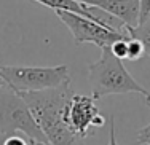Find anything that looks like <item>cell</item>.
Wrapping results in <instances>:
<instances>
[{"mask_svg": "<svg viewBox=\"0 0 150 145\" xmlns=\"http://www.w3.org/2000/svg\"><path fill=\"white\" fill-rule=\"evenodd\" d=\"M64 121L74 134L83 139L91 128H102L105 125V118L96 107V99L75 93L64 108Z\"/></svg>", "mask_w": 150, "mask_h": 145, "instance_id": "obj_6", "label": "cell"}, {"mask_svg": "<svg viewBox=\"0 0 150 145\" xmlns=\"http://www.w3.org/2000/svg\"><path fill=\"white\" fill-rule=\"evenodd\" d=\"M77 2L104 10L123 21L126 27H136L139 24V13H141L139 0H77Z\"/></svg>", "mask_w": 150, "mask_h": 145, "instance_id": "obj_7", "label": "cell"}, {"mask_svg": "<svg viewBox=\"0 0 150 145\" xmlns=\"http://www.w3.org/2000/svg\"><path fill=\"white\" fill-rule=\"evenodd\" d=\"M34 2L42 3L45 6H50L53 10H64V11L77 13V15L85 16V18L93 21L91 13L88 10V5L86 3H81V2H77V0H34Z\"/></svg>", "mask_w": 150, "mask_h": 145, "instance_id": "obj_8", "label": "cell"}, {"mask_svg": "<svg viewBox=\"0 0 150 145\" xmlns=\"http://www.w3.org/2000/svg\"><path fill=\"white\" fill-rule=\"evenodd\" d=\"M128 38L129 37H123V38H118V40H115L112 45H110V51L113 53V54L117 56L118 59H126V53H128Z\"/></svg>", "mask_w": 150, "mask_h": 145, "instance_id": "obj_11", "label": "cell"}, {"mask_svg": "<svg viewBox=\"0 0 150 145\" xmlns=\"http://www.w3.org/2000/svg\"><path fill=\"white\" fill-rule=\"evenodd\" d=\"M0 80L5 81L16 93L53 89L70 84V72L67 65L56 67H21L0 65Z\"/></svg>", "mask_w": 150, "mask_h": 145, "instance_id": "obj_4", "label": "cell"}, {"mask_svg": "<svg viewBox=\"0 0 150 145\" xmlns=\"http://www.w3.org/2000/svg\"><path fill=\"white\" fill-rule=\"evenodd\" d=\"M90 72L91 96L98 99L109 94H129L137 93L149 96V91L136 81L128 69L123 65V61L118 59L110 48H102L101 58L96 62L88 64Z\"/></svg>", "mask_w": 150, "mask_h": 145, "instance_id": "obj_2", "label": "cell"}, {"mask_svg": "<svg viewBox=\"0 0 150 145\" xmlns=\"http://www.w3.org/2000/svg\"><path fill=\"white\" fill-rule=\"evenodd\" d=\"M145 54L144 45L136 38H128V53H126V59L128 61H139L142 59V56Z\"/></svg>", "mask_w": 150, "mask_h": 145, "instance_id": "obj_10", "label": "cell"}, {"mask_svg": "<svg viewBox=\"0 0 150 145\" xmlns=\"http://www.w3.org/2000/svg\"><path fill=\"white\" fill-rule=\"evenodd\" d=\"M29 145H51V144H45V142H38V140L29 139Z\"/></svg>", "mask_w": 150, "mask_h": 145, "instance_id": "obj_16", "label": "cell"}, {"mask_svg": "<svg viewBox=\"0 0 150 145\" xmlns=\"http://www.w3.org/2000/svg\"><path fill=\"white\" fill-rule=\"evenodd\" d=\"M109 145H118L117 137H115V126H113V123L110 125V129H109Z\"/></svg>", "mask_w": 150, "mask_h": 145, "instance_id": "obj_15", "label": "cell"}, {"mask_svg": "<svg viewBox=\"0 0 150 145\" xmlns=\"http://www.w3.org/2000/svg\"><path fill=\"white\" fill-rule=\"evenodd\" d=\"M16 132H23L29 139L38 142L50 144L23 96L0 80V134L10 137Z\"/></svg>", "mask_w": 150, "mask_h": 145, "instance_id": "obj_3", "label": "cell"}, {"mask_svg": "<svg viewBox=\"0 0 150 145\" xmlns=\"http://www.w3.org/2000/svg\"><path fill=\"white\" fill-rule=\"evenodd\" d=\"M56 16L62 21V24L70 30L74 40L77 45L81 43H93L99 48H109L115 40L123 37H129L115 30H110L102 24L91 21L85 16H80L72 11H64V10H54Z\"/></svg>", "mask_w": 150, "mask_h": 145, "instance_id": "obj_5", "label": "cell"}, {"mask_svg": "<svg viewBox=\"0 0 150 145\" xmlns=\"http://www.w3.org/2000/svg\"><path fill=\"white\" fill-rule=\"evenodd\" d=\"M128 34L131 38H136V40L141 42L144 45L145 54L150 56V15L136 27H128Z\"/></svg>", "mask_w": 150, "mask_h": 145, "instance_id": "obj_9", "label": "cell"}, {"mask_svg": "<svg viewBox=\"0 0 150 145\" xmlns=\"http://www.w3.org/2000/svg\"><path fill=\"white\" fill-rule=\"evenodd\" d=\"M145 104L150 107V93H149V96H145Z\"/></svg>", "mask_w": 150, "mask_h": 145, "instance_id": "obj_17", "label": "cell"}, {"mask_svg": "<svg viewBox=\"0 0 150 145\" xmlns=\"http://www.w3.org/2000/svg\"><path fill=\"white\" fill-rule=\"evenodd\" d=\"M137 144L150 145V123L147 126H144V128L137 132Z\"/></svg>", "mask_w": 150, "mask_h": 145, "instance_id": "obj_12", "label": "cell"}, {"mask_svg": "<svg viewBox=\"0 0 150 145\" xmlns=\"http://www.w3.org/2000/svg\"><path fill=\"white\" fill-rule=\"evenodd\" d=\"M51 145H83V137L74 134L64 121V108L74 96L70 84L53 89L19 93Z\"/></svg>", "mask_w": 150, "mask_h": 145, "instance_id": "obj_1", "label": "cell"}, {"mask_svg": "<svg viewBox=\"0 0 150 145\" xmlns=\"http://www.w3.org/2000/svg\"><path fill=\"white\" fill-rule=\"evenodd\" d=\"M3 145H29V140H26L24 137H19V136H16V134H13V136L6 137Z\"/></svg>", "mask_w": 150, "mask_h": 145, "instance_id": "obj_13", "label": "cell"}, {"mask_svg": "<svg viewBox=\"0 0 150 145\" xmlns=\"http://www.w3.org/2000/svg\"><path fill=\"white\" fill-rule=\"evenodd\" d=\"M141 3V13H139V23L145 19L150 15V0H139Z\"/></svg>", "mask_w": 150, "mask_h": 145, "instance_id": "obj_14", "label": "cell"}]
</instances>
